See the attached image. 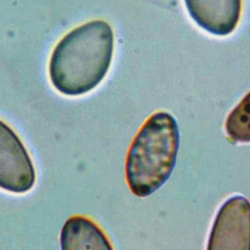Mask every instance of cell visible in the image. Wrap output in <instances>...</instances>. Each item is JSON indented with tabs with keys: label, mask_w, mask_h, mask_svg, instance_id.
<instances>
[{
	"label": "cell",
	"mask_w": 250,
	"mask_h": 250,
	"mask_svg": "<svg viewBox=\"0 0 250 250\" xmlns=\"http://www.w3.org/2000/svg\"><path fill=\"white\" fill-rule=\"evenodd\" d=\"M114 36L108 22L95 20L67 32L55 46L49 77L56 90L76 97L95 89L111 64Z\"/></svg>",
	"instance_id": "6da1fadb"
},
{
	"label": "cell",
	"mask_w": 250,
	"mask_h": 250,
	"mask_svg": "<svg viewBox=\"0 0 250 250\" xmlns=\"http://www.w3.org/2000/svg\"><path fill=\"white\" fill-rule=\"evenodd\" d=\"M180 146V131L167 111L151 114L134 137L126 157L125 175L132 193L146 197L171 176Z\"/></svg>",
	"instance_id": "7a4b0ae2"
},
{
	"label": "cell",
	"mask_w": 250,
	"mask_h": 250,
	"mask_svg": "<svg viewBox=\"0 0 250 250\" xmlns=\"http://www.w3.org/2000/svg\"><path fill=\"white\" fill-rule=\"evenodd\" d=\"M206 250H250V201L235 194L220 206Z\"/></svg>",
	"instance_id": "3957f363"
},
{
	"label": "cell",
	"mask_w": 250,
	"mask_h": 250,
	"mask_svg": "<svg viewBox=\"0 0 250 250\" xmlns=\"http://www.w3.org/2000/svg\"><path fill=\"white\" fill-rule=\"evenodd\" d=\"M35 181L34 164L23 142L0 119V188L24 193L32 189Z\"/></svg>",
	"instance_id": "277c9868"
},
{
	"label": "cell",
	"mask_w": 250,
	"mask_h": 250,
	"mask_svg": "<svg viewBox=\"0 0 250 250\" xmlns=\"http://www.w3.org/2000/svg\"><path fill=\"white\" fill-rule=\"evenodd\" d=\"M187 11L202 29L217 36L230 34L241 15V0H184Z\"/></svg>",
	"instance_id": "5b68a950"
},
{
	"label": "cell",
	"mask_w": 250,
	"mask_h": 250,
	"mask_svg": "<svg viewBox=\"0 0 250 250\" xmlns=\"http://www.w3.org/2000/svg\"><path fill=\"white\" fill-rule=\"evenodd\" d=\"M61 250H113L103 229L84 215L69 217L60 236Z\"/></svg>",
	"instance_id": "8992f818"
},
{
	"label": "cell",
	"mask_w": 250,
	"mask_h": 250,
	"mask_svg": "<svg viewBox=\"0 0 250 250\" xmlns=\"http://www.w3.org/2000/svg\"><path fill=\"white\" fill-rule=\"evenodd\" d=\"M225 128L232 142L250 143V91L229 112Z\"/></svg>",
	"instance_id": "52a82bcc"
}]
</instances>
